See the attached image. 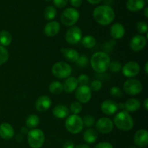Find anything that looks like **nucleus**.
<instances>
[{
  "mask_svg": "<svg viewBox=\"0 0 148 148\" xmlns=\"http://www.w3.org/2000/svg\"><path fill=\"white\" fill-rule=\"evenodd\" d=\"M92 16L97 23L101 26H108L115 19V12L111 6L103 4L94 9Z\"/></svg>",
  "mask_w": 148,
  "mask_h": 148,
  "instance_id": "obj_1",
  "label": "nucleus"
},
{
  "mask_svg": "<svg viewBox=\"0 0 148 148\" xmlns=\"http://www.w3.org/2000/svg\"><path fill=\"white\" fill-rule=\"evenodd\" d=\"M111 62L110 57L104 52H95L90 59V64L92 68L98 73H105L108 69Z\"/></svg>",
  "mask_w": 148,
  "mask_h": 148,
  "instance_id": "obj_2",
  "label": "nucleus"
},
{
  "mask_svg": "<svg viewBox=\"0 0 148 148\" xmlns=\"http://www.w3.org/2000/svg\"><path fill=\"white\" fill-rule=\"evenodd\" d=\"M113 122L117 129L123 131H129L134 126L132 117L126 110H121L117 113L114 116Z\"/></svg>",
  "mask_w": 148,
  "mask_h": 148,
  "instance_id": "obj_3",
  "label": "nucleus"
},
{
  "mask_svg": "<svg viewBox=\"0 0 148 148\" xmlns=\"http://www.w3.org/2000/svg\"><path fill=\"white\" fill-rule=\"evenodd\" d=\"M65 127L69 133L73 134L79 133L84 127L82 118L75 114L69 115L65 120Z\"/></svg>",
  "mask_w": 148,
  "mask_h": 148,
  "instance_id": "obj_4",
  "label": "nucleus"
},
{
  "mask_svg": "<svg viewBox=\"0 0 148 148\" xmlns=\"http://www.w3.org/2000/svg\"><path fill=\"white\" fill-rule=\"evenodd\" d=\"M45 135L40 129H31L27 133V142L31 148H40L44 144Z\"/></svg>",
  "mask_w": 148,
  "mask_h": 148,
  "instance_id": "obj_5",
  "label": "nucleus"
},
{
  "mask_svg": "<svg viewBox=\"0 0 148 148\" xmlns=\"http://www.w3.org/2000/svg\"><path fill=\"white\" fill-rule=\"evenodd\" d=\"M79 12L75 7H67L61 14L60 20L66 26H73L79 20Z\"/></svg>",
  "mask_w": 148,
  "mask_h": 148,
  "instance_id": "obj_6",
  "label": "nucleus"
},
{
  "mask_svg": "<svg viewBox=\"0 0 148 148\" xmlns=\"http://www.w3.org/2000/svg\"><path fill=\"white\" fill-rule=\"evenodd\" d=\"M51 72L53 76L59 79H66L72 73V68L67 62L59 61L53 65Z\"/></svg>",
  "mask_w": 148,
  "mask_h": 148,
  "instance_id": "obj_7",
  "label": "nucleus"
},
{
  "mask_svg": "<svg viewBox=\"0 0 148 148\" xmlns=\"http://www.w3.org/2000/svg\"><path fill=\"white\" fill-rule=\"evenodd\" d=\"M143 84L139 80L135 78H130L124 83L123 89L130 96H135L143 91Z\"/></svg>",
  "mask_w": 148,
  "mask_h": 148,
  "instance_id": "obj_8",
  "label": "nucleus"
},
{
  "mask_svg": "<svg viewBox=\"0 0 148 148\" xmlns=\"http://www.w3.org/2000/svg\"><path fill=\"white\" fill-rule=\"evenodd\" d=\"M82 38V30L78 26H71L65 33V40L71 45L77 44Z\"/></svg>",
  "mask_w": 148,
  "mask_h": 148,
  "instance_id": "obj_9",
  "label": "nucleus"
},
{
  "mask_svg": "<svg viewBox=\"0 0 148 148\" xmlns=\"http://www.w3.org/2000/svg\"><path fill=\"white\" fill-rule=\"evenodd\" d=\"M96 130L103 134L109 133L114 129V122L107 117H102L98 119L95 123Z\"/></svg>",
  "mask_w": 148,
  "mask_h": 148,
  "instance_id": "obj_10",
  "label": "nucleus"
},
{
  "mask_svg": "<svg viewBox=\"0 0 148 148\" xmlns=\"http://www.w3.org/2000/svg\"><path fill=\"white\" fill-rule=\"evenodd\" d=\"M92 91L89 86H79L75 90V97L80 103H88L91 100Z\"/></svg>",
  "mask_w": 148,
  "mask_h": 148,
  "instance_id": "obj_11",
  "label": "nucleus"
},
{
  "mask_svg": "<svg viewBox=\"0 0 148 148\" xmlns=\"http://www.w3.org/2000/svg\"><path fill=\"white\" fill-rule=\"evenodd\" d=\"M123 75L127 78H133L139 74L140 71V66L135 61H129L121 68Z\"/></svg>",
  "mask_w": 148,
  "mask_h": 148,
  "instance_id": "obj_12",
  "label": "nucleus"
},
{
  "mask_svg": "<svg viewBox=\"0 0 148 148\" xmlns=\"http://www.w3.org/2000/svg\"><path fill=\"white\" fill-rule=\"evenodd\" d=\"M147 44V38L143 34H137L133 36L130 41V48L133 52H138L143 50Z\"/></svg>",
  "mask_w": 148,
  "mask_h": 148,
  "instance_id": "obj_13",
  "label": "nucleus"
},
{
  "mask_svg": "<svg viewBox=\"0 0 148 148\" xmlns=\"http://www.w3.org/2000/svg\"><path fill=\"white\" fill-rule=\"evenodd\" d=\"M101 110L103 114L112 115L118 111V103L112 100H106L101 103Z\"/></svg>",
  "mask_w": 148,
  "mask_h": 148,
  "instance_id": "obj_14",
  "label": "nucleus"
},
{
  "mask_svg": "<svg viewBox=\"0 0 148 148\" xmlns=\"http://www.w3.org/2000/svg\"><path fill=\"white\" fill-rule=\"evenodd\" d=\"M52 101L47 95H41L36 100V108L39 112H46L51 107Z\"/></svg>",
  "mask_w": 148,
  "mask_h": 148,
  "instance_id": "obj_15",
  "label": "nucleus"
},
{
  "mask_svg": "<svg viewBox=\"0 0 148 148\" xmlns=\"http://www.w3.org/2000/svg\"><path fill=\"white\" fill-rule=\"evenodd\" d=\"M134 142L137 147H145L148 144V132L145 129H140L134 136Z\"/></svg>",
  "mask_w": 148,
  "mask_h": 148,
  "instance_id": "obj_16",
  "label": "nucleus"
},
{
  "mask_svg": "<svg viewBox=\"0 0 148 148\" xmlns=\"http://www.w3.org/2000/svg\"><path fill=\"white\" fill-rule=\"evenodd\" d=\"M60 23L55 20H51L46 24L43 28V32L46 36L53 37L58 34L60 30Z\"/></svg>",
  "mask_w": 148,
  "mask_h": 148,
  "instance_id": "obj_17",
  "label": "nucleus"
},
{
  "mask_svg": "<svg viewBox=\"0 0 148 148\" xmlns=\"http://www.w3.org/2000/svg\"><path fill=\"white\" fill-rule=\"evenodd\" d=\"M125 28L121 23H116L112 25L110 29V34L114 39H121L125 35Z\"/></svg>",
  "mask_w": 148,
  "mask_h": 148,
  "instance_id": "obj_18",
  "label": "nucleus"
},
{
  "mask_svg": "<svg viewBox=\"0 0 148 148\" xmlns=\"http://www.w3.org/2000/svg\"><path fill=\"white\" fill-rule=\"evenodd\" d=\"M14 135V131L11 124L9 123H2L0 124V136L3 139L10 140Z\"/></svg>",
  "mask_w": 148,
  "mask_h": 148,
  "instance_id": "obj_19",
  "label": "nucleus"
},
{
  "mask_svg": "<svg viewBox=\"0 0 148 148\" xmlns=\"http://www.w3.org/2000/svg\"><path fill=\"white\" fill-rule=\"evenodd\" d=\"M52 113L54 117L59 119H63L69 115V109L66 105L59 104L53 107Z\"/></svg>",
  "mask_w": 148,
  "mask_h": 148,
  "instance_id": "obj_20",
  "label": "nucleus"
},
{
  "mask_svg": "<svg viewBox=\"0 0 148 148\" xmlns=\"http://www.w3.org/2000/svg\"><path fill=\"white\" fill-rule=\"evenodd\" d=\"M145 3V0H127L126 6L129 11L136 12L143 10Z\"/></svg>",
  "mask_w": 148,
  "mask_h": 148,
  "instance_id": "obj_21",
  "label": "nucleus"
},
{
  "mask_svg": "<svg viewBox=\"0 0 148 148\" xmlns=\"http://www.w3.org/2000/svg\"><path fill=\"white\" fill-rule=\"evenodd\" d=\"M78 81L77 78H75V77L69 76L68 78H66V80L64 81L63 84V88L64 91L66 93H72L74 91L76 90V89L78 86Z\"/></svg>",
  "mask_w": 148,
  "mask_h": 148,
  "instance_id": "obj_22",
  "label": "nucleus"
},
{
  "mask_svg": "<svg viewBox=\"0 0 148 148\" xmlns=\"http://www.w3.org/2000/svg\"><path fill=\"white\" fill-rule=\"evenodd\" d=\"M60 51L65 59H66L69 62H76L79 58V55L77 51L72 48H62Z\"/></svg>",
  "mask_w": 148,
  "mask_h": 148,
  "instance_id": "obj_23",
  "label": "nucleus"
},
{
  "mask_svg": "<svg viewBox=\"0 0 148 148\" xmlns=\"http://www.w3.org/2000/svg\"><path fill=\"white\" fill-rule=\"evenodd\" d=\"M140 107H141V103H140V100L135 98H130L126 101L124 103V109L127 112H133L137 111L140 110Z\"/></svg>",
  "mask_w": 148,
  "mask_h": 148,
  "instance_id": "obj_24",
  "label": "nucleus"
},
{
  "mask_svg": "<svg viewBox=\"0 0 148 148\" xmlns=\"http://www.w3.org/2000/svg\"><path fill=\"white\" fill-rule=\"evenodd\" d=\"M98 139V133L96 130L90 128L83 133V139L87 144H93Z\"/></svg>",
  "mask_w": 148,
  "mask_h": 148,
  "instance_id": "obj_25",
  "label": "nucleus"
},
{
  "mask_svg": "<svg viewBox=\"0 0 148 148\" xmlns=\"http://www.w3.org/2000/svg\"><path fill=\"white\" fill-rule=\"evenodd\" d=\"M40 123V118L36 114H30L27 117L25 120V124L27 128L30 129H35Z\"/></svg>",
  "mask_w": 148,
  "mask_h": 148,
  "instance_id": "obj_26",
  "label": "nucleus"
},
{
  "mask_svg": "<svg viewBox=\"0 0 148 148\" xmlns=\"http://www.w3.org/2000/svg\"><path fill=\"white\" fill-rule=\"evenodd\" d=\"M12 36L9 31L3 30L0 31V45L3 46H7L11 44Z\"/></svg>",
  "mask_w": 148,
  "mask_h": 148,
  "instance_id": "obj_27",
  "label": "nucleus"
},
{
  "mask_svg": "<svg viewBox=\"0 0 148 148\" xmlns=\"http://www.w3.org/2000/svg\"><path fill=\"white\" fill-rule=\"evenodd\" d=\"M49 89L51 94H60L63 92V84L58 81H52L49 86Z\"/></svg>",
  "mask_w": 148,
  "mask_h": 148,
  "instance_id": "obj_28",
  "label": "nucleus"
},
{
  "mask_svg": "<svg viewBox=\"0 0 148 148\" xmlns=\"http://www.w3.org/2000/svg\"><path fill=\"white\" fill-rule=\"evenodd\" d=\"M81 42L84 47L87 48V49H91L93 48L96 44V39L95 37L90 35H87V36H84L81 39Z\"/></svg>",
  "mask_w": 148,
  "mask_h": 148,
  "instance_id": "obj_29",
  "label": "nucleus"
},
{
  "mask_svg": "<svg viewBox=\"0 0 148 148\" xmlns=\"http://www.w3.org/2000/svg\"><path fill=\"white\" fill-rule=\"evenodd\" d=\"M56 14H57V12H56V8L54 6L52 5L47 6L43 12V16H44L45 19L49 20V21L54 19L56 16Z\"/></svg>",
  "mask_w": 148,
  "mask_h": 148,
  "instance_id": "obj_30",
  "label": "nucleus"
},
{
  "mask_svg": "<svg viewBox=\"0 0 148 148\" xmlns=\"http://www.w3.org/2000/svg\"><path fill=\"white\" fill-rule=\"evenodd\" d=\"M9 59V52L5 46L0 45V66L4 65Z\"/></svg>",
  "mask_w": 148,
  "mask_h": 148,
  "instance_id": "obj_31",
  "label": "nucleus"
},
{
  "mask_svg": "<svg viewBox=\"0 0 148 148\" xmlns=\"http://www.w3.org/2000/svg\"><path fill=\"white\" fill-rule=\"evenodd\" d=\"M82 106L80 102L78 101L72 102L70 104V107H69V111L72 113V114L78 115L82 112Z\"/></svg>",
  "mask_w": 148,
  "mask_h": 148,
  "instance_id": "obj_32",
  "label": "nucleus"
},
{
  "mask_svg": "<svg viewBox=\"0 0 148 148\" xmlns=\"http://www.w3.org/2000/svg\"><path fill=\"white\" fill-rule=\"evenodd\" d=\"M82 119L84 126H85L86 127L91 128L92 126H93L94 124L95 123V118H94L93 116H92L91 115H85L83 116V118H82Z\"/></svg>",
  "mask_w": 148,
  "mask_h": 148,
  "instance_id": "obj_33",
  "label": "nucleus"
},
{
  "mask_svg": "<svg viewBox=\"0 0 148 148\" xmlns=\"http://www.w3.org/2000/svg\"><path fill=\"white\" fill-rule=\"evenodd\" d=\"M136 28L140 33H147L148 30V26L144 21H140L136 24Z\"/></svg>",
  "mask_w": 148,
  "mask_h": 148,
  "instance_id": "obj_34",
  "label": "nucleus"
},
{
  "mask_svg": "<svg viewBox=\"0 0 148 148\" xmlns=\"http://www.w3.org/2000/svg\"><path fill=\"white\" fill-rule=\"evenodd\" d=\"M110 70H111L112 72L114 73H118L120 71H121V68H122V65L118 61H113V62H110L109 67H108Z\"/></svg>",
  "mask_w": 148,
  "mask_h": 148,
  "instance_id": "obj_35",
  "label": "nucleus"
},
{
  "mask_svg": "<svg viewBox=\"0 0 148 148\" xmlns=\"http://www.w3.org/2000/svg\"><path fill=\"white\" fill-rule=\"evenodd\" d=\"M110 94L112 97H116V98H119V97H122L123 91L120 88L117 86H113L111 87L110 89Z\"/></svg>",
  "mask_w": 148,
  "mask_h": 148,
  "instance_id": "obj_36",
  "label": "nucleus"
},
{
  "mask_svg": "<svg viewBox=\"0 0 148 148\" xmlns=\"http://www.w3.org/2000/svg\"><path fill=\"white\" fill-rule=\"evenodd\" d=\"M103 86V84L102 82L99 80H94L91 82L90 84V88L91 91H98L102 89Z\"/></svg>",
  "mask_w": 148,
  "mask_h": 148,
  "instance_id": "obj_37",
  "label": "nucleus"
},
{
  "mask_svg": "<svg viewBox=\"0 0 148 148\" xmlns=\"http://www.w3.org/2000/svg\"><path fill=\"white\" fill-rule=\"evenodd\" d=\"M77 65L81 68H84L86 67L87 65L88 64V58L86 55H81L79 56V58L77 59L76 62Z\"/></svg>",
  "mask_w": 148,
  "mask_h": 148,
  "instance_id": "obj_38",
  "label": "nucleus"
},
{
  "mask_svg": "<svg viewBox=\"0 0 148 148\" xmlns=\"http://www.w3.org/2000/svg\"><path fill=\"white\" fill-rule=\"evenodd\" d=\"M78 84L79 86H88L89 84V77L86 74H81L77 78Z\"/></svg>",
  "mask_w": 148,
  "mask_h": 148,
  "instance_id": "obj_39",
  "label": "nucleus"
},
{
  "mask_svg": "<svg viewBox=\"0 0 148 148\" xmlns=\"http://www.w3.org/2000/svg\"><path fill=\"white\" fill-rule=\"evenodd\" d=\"M69 0H53V5L57 8H63L66 7Z\"/></svg>",
  "mask_w": 148,
  "mask_h": 148,
  "instance_id": "obj_40",
  "label": "nucleus"
},
{
  "mask_svg": "<svg viewBox=\"0 0 148 148\" xmlns=\"http://www.w3.org/2000/svg\"><path fill=\"white\" fill-rule=\"evenodd\" d=\"M94 148H114L113 145H111L109 142H100V143L97 144Z\"/></svg>",
  "mask_w": 148,
  "mask_h": 148,
  "instance_id": "obj_41",
  "label": "nucleus"
},
{
  "mask_svg": "<svg viewBox=\"0 0 148 148\" xmlns=\"http://www.w3.org/2000/svg\"><path fill=\"white\" fill-rule=\"evenodd\" d=\"M69 1H70L71 5L73 6L75 8L80 7L82 3V0H69Z\"/></svg>",
  "mask_w": 148,
  "mask_h": 148,
  "instance_id": "obj_42",
  "label": "nucleus"
},
{
  "mask_svg": "<svg viewBox=\"0 0 148 148\" xmlns=\"http://www.w3.org/2000/svg\"><path fill=\"white\" fill-rule=\"evenodd\" d=\"M63 148H75V145L71 141H66L63 145Z\"/></svg>",
  "mask_w": 148,
  "mask_h": 148,
  "instance_id": "obj_43",
  "label": "nucleus"
},
{
  "mask_svg": "<svg viewBox=\"0 0 148 148\" xmlns=\"http://www.w3.org/2000/svg\"><path fill=\"white\" fill-rule=\"evenodd\" d=\"M87 1H88L90 4L95 5V4H98L99 3H101L103 0H87Z\"/></svg>",
  "mask_w": 148,
  "mask_h": 148,
  "instance_id": "obj_44",
  "label": "nucleus"
},
{
  "mask_svg": "<svg viewBox=\"0 0 148 148\" xmlns=\"http://www.w3.org/2000/svg\"><path fill=\"white\" fill-rule=\"evenodd\" d=\"M75 148H90V147L87 144H80V145H78L75 147Z\"/></svg>",
  "mask_w": 148,
  "mask_h": 148,
  "instance_id": "obj_45",
  "label": "nucleus"
},
{
  "mask_svg": "<svg viewBox=\"0 0 148 148\" xmlns=\"http://www.w3.org/2000/svg\"><path fill=\"white\" fill-rule=\"evenodd\" d=\"M143 106H144V108L145 110H148V99L146 98L144 102H143Z\"/></svg>",
  "mask_w": 148,
  "mask_h": 148,
  "instance_id": "obj_46",
  "label": "nucleus"
},
{
  "mask_svg": "<svg viewBox=\"0 0 148 148\" xmlns=\"http://www.w3.org/2000/svg\"><path fill=\"white\" fill-rule=\"evenodd\" d=\"M28 131H29L27 130V126H24V127H23L21 129V132H22V133H24V134H27Z\"/></svg>",
  "mask_w": 148,
  "mask_h": 148,
  "instance_id": "obj_47",
  "label": "nucleus"
},
{
  "mask_svg": "<svg viewBox=\"0 0 148 148\" xmlns=\"http://www.w3.org/2000/svg\"><path fill=\"white\" fill-rule=\"evenodd\" d=\"M144 15H145V17L146 18H147L148 17V7H146L145 8Z\"/></svg>",
  "mask_w": 148,
  "mask_h": 148,
  "instance_id": "obj_48",
  "label": "nucleus"
},
{
  "mask_svg": "<svg viewBox=\"0 0 148 148\" xmlns=\"http://www.w3.org/2000/svg\"><path fill=\"white\" fill-rule=\"evenodd\" d=\"M147 66H148V63L147 62L145 63V72L146 74L148 73V68H147Z\"/></svg>",
  "mask_w": 148,
  "mask_h": 148,
  "instance_id": "obj_49",
  "label": "nucleus"
},
{
  "mask_svg": "<svg viewBox=\"0 0 148 148\" xmlns=\"http://www.w3.org/2000/svg\"><path fill=\"white\" fill-rule=\"evenodd\" d=\"M130 148H137V147H131Z\"/></svg>",
  "mask_w": 148,
  "mask_h": 148,
  "instance_id": "obj_50",
  "label": "nucleus"
},
{
  "mask_svg": "<svg viewBox=\"0 0 148 148\" xmlns=\"http://www.w3.org/2000/svg\"><path fill=\"white\" fill-rule=\"evenodd\" d=\"M44 1H50L51 0H44Z\"/></svg>",
  "mask_w": 148,
  "mask_h": 148,
  "instance_id": "obj_51",
  "label": "nucleus"
}]
</instances>
